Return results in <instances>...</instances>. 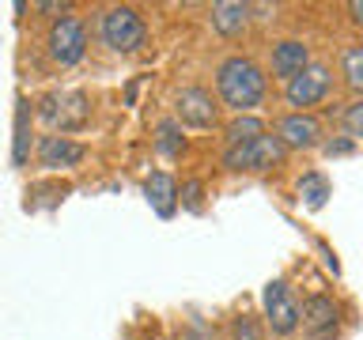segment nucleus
<instances>
[{
	"mask_svg": "<svg viewBox=\"0 0 363 340\" xmlns=\"http://www.w3.org/2000/svg\"><path fill=\"white\" fill-rule=\"evenodd\" d=\"M216 87H220L223 106H231L235 113H250L265 98V72L250 57H227L216 68Z\"/></svg>",
	"mask_w": 363,
	"mask_h": 340,
	"instance_id": "obj_1",
	"label": "nucleus"
},
{
	"mask_svg": "<svg viewBox=\"0 0 363 340\" xmlns=\"http://www.w3.org/2000/svg\"><path fill=\"white\" fill-rule=\"evenodd\" d=\"M99 30H102V42H106L113 53H133L147 42V27H144L140 11L129 8V4H113V8L102 11Z\"/></svg>",
	"mask_w": 363,
	"mask_h": 340,
	"instance_id": "obj_2",
	"label": "nucleus"
},
{
	"mask_svg": "<svg viewBox=\"0 0 363 340\" xmlns=\"http://www.w3.org/2000/svg\"><path fill=\"white\" fill-rule=\"evenodd\" d=\"M284 155H288V144L280 140V136H257V140L250 144H235L223 152V166L227 170H254V174H261V170H277L284 163Z\"/></svg>",
	"mask_w": 363,
	"mask_h": 340,
	"instance_id": "obj_3",
	"label": "nucleus"
},
{
	"mask_svg": "<svg viewBox=\"0 0 363 340\" xmlns=\"http://www.w3.org/2000/svg\"><path fill=\"white\" fill-rule=\"evenodd\" d=\"M84 53H87V27H84V19L61 16L50 27V57L61 68H68V64L84 61Z\"/></svg>",
	"mask_w": 363,
	"mask_h": 340,
	"instance_id": "obj_4",
	"label": "nucleus"
},
{
	"mask_svg": "<svg viewBox=\"0 0 363 340\" xmlns=\"http://www.w3.org/2000/svg\"><path fill=\"white\" fill-rule=\"evenodd\" d=\"M261 302H265V317H269V329L277 336H291L295 329L303 322V310L295 306V299L288 295V283L284 280H272L265 283V295H261Z\"/></svg>",
	"mask_w": 363,
	"mask_h": 340,
	"instance_id": "obj_5",
	"label": "nucleus"
},
{
	"mask_svg": "<svg viewBox=\"0 0 363 340\" xmlns=\"http://www.w3.org/2000/svg\"><path fill=\"white\" fill-rule=\"evenodd\" d=\"M329 84H333L329 68L322 61H314L299 79H291V84L284 87V98H288V106H295V113H306L311 106H318V102L329 95Z\"/></svg>",
	"mask_w": 363,
	"mask_h": 340,
	"instance_id": "obj_6",
	"label": "nucleus"
},
{
	"mask_svg": "<svg viewBox=\"0 0 363 340\" xmlns=\"http://www.w3.org/2000/svg\"><path fill=\"white\" fill-rule=\"evenodd\" d=\"M42 118L53 125V129H84V121L91 118L87 95L84 91H72V95H45L42 98Z\"/></svg>",
	"mask_w": 363,
	"mask_h": 340,
	"instance_id": "obj_7",
	"label": "nucleus"
},
{
	"mask_svg": "<svg viewBox=\"0 0 363 340\" xmlns=\"http://www.w3.org/2000/svg\"><path fill=\"white\" fill-rule=\"evenodd\" d=\"M174 110H178V121L182 125H193V129H212V125L220 121V106H216V98L204 87L178 91Z\"/></svg>",
	"mask_w": 363,
	"mask_h": 340,
	"instance_id": "obj_8",
	"label": "nucleus"
},
{
	"mask_svg": "<svg viewBox=\"0 0 363 340\" xmlns=\"http://www.w3.org/2000/svg\"><path fill=\"white\" fill-rule=\"evenodd\" d=\"M311 50H306V42L299 38H284L272 45V76L284 79V84H291V79H299L306 68H311Z\"/></svg>",
	"mask_w": 363,
	"mask_h": 340,
	"instance_id": "obj_9",
	"label": "nucleus"
},
{
	"mask_svg": "<svg viewBox=\"0 0 363 340\" xmlns=\"http://www.w3.org/2000/svg\"><path fill=\"white\" fill-rule=\"evenodd\" d=\"M277 136L288 147H299V152H306V147H318L322 144V121L314 118V113H288V118L277 121Z\"/></svg>",
	"mask_w": 363,
	"mask_h": 340,
	"instance_id": "obj_10",
	"label": "nucleus"
},
{
	"mask_svg": "<svg viewBox=\"0 0 363 340\" xmlns=\"http://www.w3.org/2000/svg\"><path fill=\"white\" fill-rule=\"evenodd\" d=\"M337 302L325 299V295H311V299L303 302V329L311 333L314 340H333L337 336Z\"/></svg>",
	"mask_w": 363,
	"mask_h": 340,
	"instance_id": "obj_11",
	"label": "nucleus"
},
{
	"mask_svg": "<svg viewBox=\"0 0 363 340\" xmlns=\"http://www.w3.org/2000/svg\"><path fill=\"white\" fill-rule=\"evenodd\" d=\"M84 155H87V147L84 144H76V140H68V136H42L38 140V163L45 170H65V166H76V163H84Z\"/></svg>",
	"mask_w": 363,
	"mask_h": 340,
	"instance_id": "obj_12",
	"label": "nucleus"
},
{
	"mask_svg": "<svg viewBox=\"0 0 363 340\" xmlns=\"http://www.w3.org/2000/svg\"><path fill=\"white\" fill-rule=\"evenodd\" d=\"M144 197H147V204H152V212L159 215V220H170V215L178 212V204H182L174 178L163 174V170H155V174L144 181Z\"/></svg>",
	"mask_w": 363,
	"mask_h": 340,
	"instance_id": "obj_13",
	"label": "nucleus"
},
{
	"mask_svg": "<svg viewBox=\"0 0 363 340\" xmlns=\"http://www.w3.org/2000/svg\"><path fill=\"white\" fill-rule=\"evenodd\" d=\"M250 4H238V0H220V4H212V30L223 34V38H238V34L246 30L250 23Z\"/></svg>",
	"mask_w": 363,
	"mask_h": 340,
	"instance_id": "obj_14",
	"label": "nucleus"
},
{
	"mask_svg": "<svg viewBox=\"0 0 363 340\" xmlns=\"http://www.w3.org/2000/svg\"><path fill=\"white\" fill-rule=\"evenodd\" d=\"M30 159V102L16 98V144H11V163L27 166Z\"/></svg>",
	"mask_w": 363,
	"mask_h": 340,
	"instance_id": "obj_15",
	"label": "nucleus"
},
{
	"mask_svg": "<svg viewBox=\"0 0 363 340\" xmlns=\"http://www.w3.org/2000/svg\"><path fill=\"white\" fill-rule=\"evenodd\" d=\"M257 136H265V121L254 118V113H238V118L227 125V147L250 144V140H257Z\"/></svg>",
	"mask_w": 363,
	"mask_h": 340,
	"instance_id": "obj_16",
	"label": "nucleus"
},
{
	"mask_svg": "<svg viewBox=\"0 0 363 340\" xmlns=\"http://www.w3.org/2000/svg\"><path fill=\"white\" fill-rule=\"evenodd\" d=\"M155 147H159V155H167V159H178L182 152H186V136H182L178 129V121H159L155 125Z\"/></svg>",
	"mask_w": 363,
	"mask_h": 340,
	"instance_id": "obj_17",
	"label": "nucleus"
},
{
	"mask_svg": "<svg viewBox=\"0 0 363 340\" xmlns=\"http://www.w3.org/2000/svg\"><path fill=\"white\" fill-rule=\"evenodd\" d=\"M299 197L306 200V208H322L325 197H329V178L318 174V170L303 174V178H299Z\"/></svg>",
	"mask_w": 363,
	"mask_h": 340,
	"instance_id": "obj_18",
	"label": "nucleus"
},
{
	"mask_svg": "<svg viewBox=\"0 0 363 340\" xmlns=\"http://www.w3.org/2000/svg\"><path fill=\"white\" fill-rule=\"evenodd\" d=\"M340 68H345L348 87L363 95V42H359V45H348L345 57H340Z\"/></svg>",
	"mask_w": 363,
	"mask_h": 340,
	"instance_id": "obj_19",
	"label": "nucleus"
},
{
	"mask_svg": "<svg viewBox=\"0 0 363 340\" xmlns=\"http://www.w3.org/2000/svg\"><path fill=\"white\" fill-rule=\"evenodd\" d=\"M340 125H345L348 140H363V98L348 102L345 113H340Z\"/></svg>",
	"mask_w": 363,
	"mask_h": 340,
	"instance_id": "obj_20",
	"label": "nucleus"
},
{
	"mask_svg": "<svg viewBox=\"0 0 363 340\" xmlns=\"http://www.w3.org/2000/svg\"><path fill=\"white\" fill-rule=\"evenodd\" d=\"M231 340H261V325H257V317L238 314V317H235V325H231Z\"/></svg>",
	"mask_w": 363,
	"mask_h": 340,
	"instance_id": "obj_21",
	"label": "nucleus"
},
{
	"mask_svg": "<svg viewBox=\"0 0 363 340\" xmlns=\"http://www.w3.org/2000/svg\"><path fill=\"white\" fill-rule=\"evenodd\" d=\"M201 193H204L201 181H186V186H182V200H186V208H193V212L201 208Z\"/></svg>",
	"mask_w": 363,
	"mask_h": 340,
	"instance_id": "obj_22",
	"label": "nucleus"
},
{
	"mask_svg": "<svg viewBox=\"0 0 363 340\" xmlns=\"http://www.w3.org/2000/svg\"><path fill=\"white\" fill-rule=\"evenodd\" d=\"M174 340H212V336L204 333V325L193 322V325H186V329H178V336H174Z\"/></svg>",
	"mask_w": 363,
	"mask_h": 340,
	"instance_id": "obj_23",
	"label": "nucleus"
},
{
	"mask_svg": "<svg viewBox=\"0 0 363 340\" xmlns=\"http://www.w3.org/2000/svg\"><path fill=\"white\" fill-rule=\"evenodd\" d=\"M352 147H356V140H329L325 144V155H348Z\"/></svg>",
	"mask_w": 363,
	"mask_h": 340,
	"instance_id": "obj_24",
	"label": "nucleus"
},
{
	"mask_svg": "<svg viewBox=\"0 0 363 340\" xmlns=\"http://www.w3.org/2000/svg\"><path fill=\"white\" fill-rule=\"evenodd\" d=\"M348 11H352V23H356V27H363V0H352Z\"/></svg>",
	"mask_w": 363,
	"mask_h": 340,
	"instance_id": "obj_25",
	"label": "nucleus"
}]
</instances>
